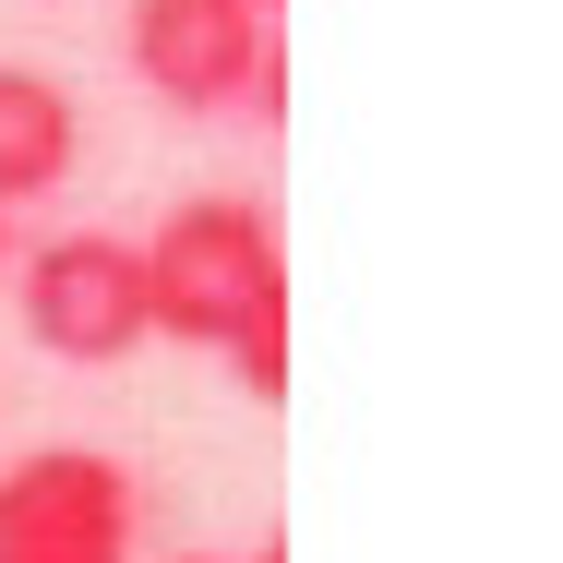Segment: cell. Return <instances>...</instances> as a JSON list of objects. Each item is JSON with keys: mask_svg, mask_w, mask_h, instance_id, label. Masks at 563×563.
<instances>
[{"mask_svg": "<svg viewBox=\"0 0 563 563\" xmlns=\"http://www.w3.org/2000/svg\"><path fill=\"white\" fill-rule=\"evenodd\" d=\"M132 467L97 444H36L0 467V563H132Z\"/></svg>", "mask_w": 563, "mask_h": 563, "instance_id": "cell-4", "label": "cell"}, {"mask_svg": "<svg viewBox=\"0 0 563 563\" xmlns=\"http://www.w3.org/2000/svg\"><path fill=\"white\" fill-rule=\"evenodd\" d=\"M12 300H24V336L48 347V360H73V372H109V360H132V347L156 336V324H144V252H132L120 228L36 240Z\"/></svg>", "mask_w": 563, "mask_h": 563, "instance_id": "cell-3", "label": "cell"}, {"mask_svg": "<svg viewBox=\"0 0 563 563\" xmlns=\"http://www.w3.org/2000/svg\"><path fill=\"white\" fill-rule=\"evenodd\" d=\"M252 12H276V0H252Z\"/></svg>", "mask_w": 563, "mask_h": 563, "instance_id": "cell-7", "label": "cell"}, {"mask_svg": "<svg viewBox=\"0 0 563 563\" xmlns=\"http://www.w3.org/2000/svg\"><path fill=\"white\" fill-rule=\"evenodd\" d=\"M0 252H12V205H0Z\"/></svg>", "mask_w": 563, "mask_h": 563, "instance_id": "cell-6", "label": "cell"}, {"mask_svg": "<svg viewBox=\"0 0 563 563\" xmlns=\"http://www.w3.org/2000/svg\"><path fill=\"white\" fill-rule=\"evenodd\" d=\"M73 156H85V109H73V85L36 73V60H0V205L60 192Z\"/></svg>", "mask_w": 563, "mask_h": 563, "instance_id": "cell-5", "label": "cell"}, {"mask_svg": "<svg viewBox=\"0 0 563 563\" xmlns=\"http://www.w3.org/2000/svg\"><path fill=\"white\" fill-rule=\"evenodd\" d=\"M180 563H205V552H180Z\"/></svg>", "mask_w": 563, "mask_h": 563, "instance_id": "cell-8", "label": "cell"}, {"mask_svg": "<svg viewBox=\"0 0 563 563\" xmlns=\"http://www.w3.org/2000/svg\"><path fill=\"white\" fill-rule=\"evenodd\" d=\"M144 252V324L180 347H217L240 396H288V264L276 217L252 192H192L132 240Z\"/></svg>", "mask_w": 563, "mask_h": 563, "instance_id": "cell-1", "label": "cell"}, {"mask_svg": "<svg viewBox=\"0 0 563 563\" xmlns=\"http://www.w3.org/2000/svg\"><path fill=\"white\" fill-rule=\"evenodd\" d=\"M120 48H132V73H144V97L180 109V120H228V109L276 120V109H288L252 0H132Z\"/></svg>", "mask_w": 563, "mask_h": 563, "instance_id": "cell-2", "label": "cell"}]
</instances>
